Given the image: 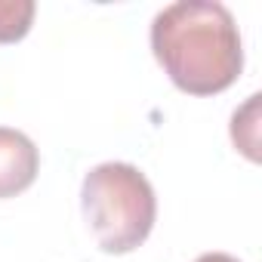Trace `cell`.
<instances>
[{
    "label": "cell",
    "mask_w": 262,
    "mask_h": 262,
    "mask_svg": "<svg viewBox=\"0 0 262 262\" xmlns=\"http://www.w3.org/2000/svg\"><path fill=\"white\" fill-rule=\"evenodd\" d=\"M151 53L188 96L228 90L244 68L241 31L219 0H176L151 19Z\"/></svg>",
    "instance_id": "1"
},
{
    "label": "cell",
    "mask_w": 262,
    "mask_h": 262,
    "mask_svg": "<svg viewBox=\"0 0 262 262\" xmlns=\"http://www.w3.org/2000/svg\"><path fill=\"white\" fill-rule=\"evenodd\" d=\"M80 210L96 244L111 256H123L148 241L158 219V198L139 167L105 161L83 176Z\"/></svg>",
    "instance_id": "2"
},
{
    "label": "cell",
    "mask_w": 262,
    "mask_h": 262,
    "mask_svg": "<svg viewBox=\"0 0 262 262\" xmlns=\"http://www.w3.org/2000/svg\"><path fill=\"white\" fill-rule=\"evenodd\" d=\"M40 170V151L22 129L0 126V201L16 198L34 185Z\"/></svg>",
    "instance_id": "3"
},
{
    "label": "cell",
    "mask_w": 262,
    "mask_h": 262,
    "mask_svg": "<svg viewBox=\"0 0 262 262\" xmlns=\"http://www.w3.org/2000/svg\"><path fill=\"white\" fill-rule=\"evenodd\" d=\"M259 93H253L234 114H231V142L234 148L250 158L253 164H259Z\"/></svg>",
    "instance_id": "4"
},
{
    "label": "cell",
    "mask_w": 262,
    "mask_h": 262,
    "mask_svg": "<svg viewBox=\"0 0 262 262\" xmlns=\"http://www.w3.org/2000/svg\"><path fill=\"white\" fill-rule=\"evenodd\" d=\"M34 0H0V43H16L31 31Z\"/></svg>",
    "instance_id": "5"
},
{
    "label": "cell",
    "mask_w": 262,
    "mask_h": 262,
    "mask_svg": "<svg viewBox=\"0 0 262 262\" xmlns=\"http://www.w3.org/2000/svg\"><path fill=\"white\" fill-rule=\"evenodd\" d=\"M194 262H241V259L231 256V253H204V256H198Z\"/></svg>",
    "instance_id": "6"
}]
</instances>
